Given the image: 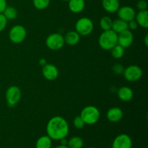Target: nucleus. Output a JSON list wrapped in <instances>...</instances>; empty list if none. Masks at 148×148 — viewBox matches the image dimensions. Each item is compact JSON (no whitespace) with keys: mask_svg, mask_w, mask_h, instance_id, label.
<instances>
[{"mask_svg":"<svg viewBox=\"0 0 148 148\" xmlns=\"http://www.w3.org/2000/svg\"><path fill=\"white\" fill-rule=\"evenodd\" d=\"M124 66H123L122 64H116L113 66L112 69L114 71V72L116 75H123L124 73Z\"/></svg>","mask_w":148,"mask_h":148,"instance_id":"bb28decb","label":"nucleus"},{"mask_svg":"<svg viewBox=\"0 0 148 148\" xmlns=\"http://www.w3.org/2000/svg\"><path fill=\"white\" fill-rule=\"evenodd\" d=\"M134 20L137 23L139 26L144 28H147L148 27V11L147 10H143V11H139L136 13V16Z\"/></svg>","mask_w":148,"mask_h":148,"instance_id":"f3484780","label":"nucleus"},{"mask_svg":"<svg viewBox=\"0 0 148 148\" xmlns=\"http://www.w3.org/2000/svg\"><path fill=\"white\" fill-rule=\"evenodd\" d=\"M3 14L4 15V17L7 18V20H14L17 17V11L14 7H12V6H9V7H6V9L4 10V11L3 12Z\"/></svg>","mask_w":148,"mask_h":148,"instance_id":"5701e85b","label":"nucleus"},{"mask_svg":"<svg viewBox=\"0 0 148 148\" xmlns=\"http://www.w3.org/2000/svg\"><path fill=\"white\" fill-rule=\"evenodd\" d=\"M83 140L79 137H72L68 140L67 146L69 148H82L83 147Z\"/></svg>","mask_w":148,"mask_h":148,"instance_id":"412c9836","label":"nucleus"},{"mask_svg":"<svg viewBox=\"0 0 148 148\" xmlns=\"http://www.w3.org/2000/svg\"><path fill=\"white\" fill-rule=\"evenodd\" d=\"M68 7L72 12L77 14L82 12L85 7V0H69L68 1Z\"/></svg>","mask_w":148,"mask_h":148,"instance_id":"dca6fc26","label":"nucleus"},{"mask_svg":"<svg viewBox=\"0 0 148 148\" xmlns=\"http://www.w3.org/2000/svg\"><path fill=\"white\" fill-rule=\"evenodd\" d=\"M85 1H86V0H85Z\"/></svg>","mask_w":148,"mask_h":148,"instance_id":"4c0bfd02","label":"nucleus"},{"mask_svg":"<svg viewBox=\"0 0 148 148\" xmlns=\"http://www.w3.org/2000/svg\"><path fill=\"white\" fill-rule=\"evenodd\" d=\"M127 23H128V29L130 30H135L139 27L138 24H137V23L136 22V20L134 19L131 20V21L128 22Z\"/></svg>","mask_w":148,"mask_h":148,"instance_id":"c756f323","label":"nucleus"},{"mask_svg":"<svg viewBox=\"0 0 148 148\" xmlns=\"http://www.w3.org/2000/svg\"><path fill=\"white\" fill-rule=\"evenodd\" d=\"M7 24V20L3 13H0V32L4 30Z\"/></svg>","mask_w":148,"mask_h":148,"instance_id":"c85d7f7f","label":"nucleus"},{"mask_svg":"<svg viewBox=\"0 0 148 148\" xmlns=\"http://www.w3.org/2000/svg\"><path fill=\"white\" fill-rule=\"evenodd\" d=\"M59 141H60V143H61V145H67L68 140H66V137H65V138L62 139V140H60Z\"/></svg>","mask_w":148,"mask_h":148,"instance_id":"473e14b6","label":"nucleus"},{"mask_svg":"<svg viewBox=\"0 0 148 148\" xmlns=\"http://www.w3.org/2000/svg\"><path fill=\"white\" fill-rule=\"evenodd\" d=\"M64 38L65 43L70 46H73L79 43V40H80V36L76 31L72 30V31L68 32L65 35Z\"/></svg>","mask_w":148,"mask_h":148,"instance_id":"a211bd4d","label":"nucleus"},{"mask_svg":"<svg viewBox=\"0 0 148 148\" xmlns=\"http://www.w3.org/2000/svg\"><path fill=\"white\" fill-rule=\"evenodd\" d=\"M146 148H147V147H146Z\"/></svg>","mask_w":148,"mask_h":148,"instance_id":"58836bf2","label":"nucleus"},{"mask_svg":"<svg viewBox=\"0 0 148 148\" xmlns=\"http://www.w3.org/2000/svg\"><path fill=\"white\" fill-rule=\"evenodd\" d=\"M52 140L48 135L39 137L36 143V148H51Z\"/></svg>","mask_w":148,"mask_h":148,"instance_id":"aec40b11","label":"nucleus"},{"mask_svg":"<svg viewBox=\"0 0 148 148\" xmlns=\"http://www.w3.org/2000/svg\"><path fill=\"white\" fill-rule=\"evenodd\" d=\"M113 20L108 16H104L100 20V27L103 30H111L112 27Z\"/></svg>","mask_w":148,"mask_h":148,"instance_id":"b1692460","label":"nucleus"},{"mask_svg":"<svg viewBox=\"0 0 148 148\" xmlns=\"http://www.w3.org/2000/svg\"><path fill=\"white\" fill-rule=\"evenodd\" d=\"M62 1H69V0H62Z\"/></svg>","mask_w":148,"mask_h":148,"instance_id":"c9c22d12","label":"nucleus"},{"mask_svg":"<svg viewBox=\"0 0 148 148\" xmlns=\"http://www.w3.org/2000/svg\"><path fill=\"white\" fill-rule=\"evenodd\" d=\"M119 18L125 22H130L134 20L136 16V11L133 7L130 6H123L120 7L116 12Z\"/></svg>","mask_w":148,"mask_h":148,"instance_id":"9d476101","label":"nucleus"},{"mask_svg":"<svg viewBox=\"0 0 148 148\" xmlns=\"http://www.w3.org/2000/svg\"><path fill=\"white\" fill-rule=\"evenodd\" d=\"M79 116L85 124L93 125L99 121L101 114L97 107L94 106H88L82 108Z\"/></svg>","mask_w":148,"mask_h":148,"instance_id":"7ed1b4c3","label":"nucleus"},{"mask_svg":"<svg viewBox=\"0 0 148 148\" xmlns=\"http://www.w3.org/2000/svg\"><path fill=\"white\" fill-rule=\"evenodd\" d=\"M144 43H145V45L146 46H148V36H147V35H146L145 37Z\"/></svg>","mask_w":148,"mask_h":148,"instance_id":"72a5a7b5","label":"nucleus"},{"mask_svg":"<svg viewBox=\"0 0 148 148\" xmlns=\"http://www.w3.org/2000/svg\"><path fill=\"white\" fill-rule=\"evenodd\" d=\"M143 70L137 65H130L124 69V78L129 82H136L138 81L143 77Z\"/></svg>","mask_w":148,"mask_h":148,"instance_id":"6e6552de","label":"nucleus"},{"mask_svg":"<svg viewBox=\"0 0 148 148\" xmlns=\"http://www.w3.org/2000/svg\"><path fill=\"white\" fill-rule=\"evenodd\" d=\"M127 29H128V23H127V22L124 21V20H121L119 18L113 21L111 30L116 32L117 34L124 31V30H127Z\"/></svg>","mask_w":148,"mask_h":148,"instance_id":"6ab92c4d","label":"nucleus"},{"mask_svg":"<svg viewBox=\"0 0 148 148\" xmlns=\"http://www.w3.org/2000/svg\"><path fill=\"white\" fill-rule=\"evenodd\" d=\"M47 64V62H46V59H44V58H41V59L39 60V64L40 65V66H43L45 64Z\"/></svg>","mask_w":148,"mask_h":148,"instance_id":"2f4dec72","label":"nucleus"},{"mask_svg":"<svg viewBox=\"0 0 148 148\" xmlns=\"http://www.w3.org/2000/svg\"><path fill=\"white\" fill-rule=\"evenodd\" d=\"M42 67L43 76L47 80L53 81L59 76V70L55 65L52 64H46Z\"/></svg>","mask_w":148,"mask_h":148,"instance_id":"f8f14e48","label":"nucleus"},{"mask_svg":"<svg viewBox=\"0 0 148 148\" xmlns=\"http://www.w3.org/2000/svg\"><path fill=\"white\" fill-rule=\"evenodd\" d=\"M7 7V1L6 0H0V13H3V12L4 11Z\"/></svg>","mask_w":148,"mask_h":148,"instance_id":"7c9ffc66","label":"nucleus"},{"mask_svg":"<svg viewBox=\"0 0 148 148\" xmlns=\"http://www.w3.org/2000/svg\"><path fill=\"white\" fill-rule=\"evenodd\" d=\"M117 95L121 101L128 102L132 99L133 96H134V92H133L132 90L129 87L123 86L117 90Z\"/></svg>","mask_w":148,"mask_h":148,"instance_id":"4468645a","label":"nucleus"},{"mask_svg":"<svg viewBox=\"0 0 148 148\" xmlns=\"http://www.w3.org/2000/svg\"><path fill=\"white\" fill-rule=\"evenodd\" d=\"M110 51H111V56L114 59H119L121 58H122L124 55V48H123L122 46H121L119 44L116 45Z\"/></svg>","mask_w":148,"mask_h":148,"instance_id":"4be33fe9","label":"nucleus"},{"mask_svg":"<svg viewBox=\"0 0 148 148\" xmlns=\"http://www.w3.org/2000/svg\"><path fill=\"white\" fill-rule=\"evenodd\" d=\"M112 148H132V140L128 134H121L114 140Z\"/></svg>","mask_w":148,"mask_h":148,"instance_id":"1a4fd4ad","label":"nucleus"},{"mask_svg":"<svg viewBox=\"0 0 148 148\" xmlns=\"http://www.w3.org/2000/svg\"><path fill=\"white\" fill-rule=\"evenodd\" d=\"M88 148H95V147H88Z\"/></svg>","mask_w":148,"mask_h":148,"instance_id":"e433bc0d","label":"nucleus"},{"mask_svg":"<svg viewBox=\"0 0 148 148\" xmlns=\"http://www.w3.org/2000/svg\"><path fill=\"white\" fill-rule=\"evenodd\" d=\"M27 36L26 29L20 25H14L10 29L9 33V38L14 43H20L23 42Z\"/></svg>","mask_w":148,"mask_h":148,"instance_id":"0eeeda50","label":"nucleus"},{"mask_svg":"<svg viewBox=\"0 0 148 148\" xmlns=\"http://www.w3.org/2000/svg\"><path fill=\"white\" fill-rule=\"evenodd\" d=\"M102 7L107 12H116L120 7L119 0H102Z\"/></svg>","mask_w":148,"mask_h":148,"instance_id":"2eb2a0df","label":"nucleus"},{"mask_svg":"<svg viewBox=\"0 0 148 148\" xmlns=\"http://www.w3.org/2000/svg\"><path fill=\"white\" fill-rule=\"evenodd\" d=\"M46 46L51 50H60L65 44L64 36L60 33H52L46 38Z\"/></svg>","mask_w":148,"mask_h":148,"instance_id":"39448f33","label":"nucleus"},{"mask_svg":"<svg viewBox=\"0 0 148 148\" xmlns=\"http://www.w3.org/2000/svg\"><path fill=\"white\" fill-rule=\"evenodd\" d=\"M137 9L139 11H143V10H147V2L145 0H140L137 3Z\"/></svg>","mask_w":148,"mask_h":148,"instance_id":"cd10ccee","label":"nucleus"},{"mask_svg":"<svg viewBox=\"0 0 148 148\" xmlns=\"http://www.w3.org/2000/svg\"><path fill=\"white\" fill-rule=\"evenodd\" d=\"M6 101L9 107H13L19 103L21 99L22 93L20 88L12 85L6 91Z\"/></svg>","mask_w":148,"mask_h":148,"instance_id":"423d86ee","label":"nucleus"},{"mask_svg":"<svg viewBox=\"0 0 148 148\" xmlns=\"http://www.w3.org/2000/svg\"><path fill=\"white\" fill-rule=\"evenodd\" d=\"M69 127L67 121L60 116H53L46 125L47 135L52 140H60L69 134Z\"/></svg>","mask_w":148,"mask_h":148,"instance_id":"f257e3e1","label":"nucleus"},{"mask_svg":"<svg viewBox=\"0 0 148 148\" xmlns=\"http://www.w3.org/2000/svg\"><path fill=\"white\" fill-rule=\"evenodd\" d=\"M98 44L105 51H110L118 44V34L113 30H104L99 36Z\"/></svg>","mask_w":148,"mask_h":148,"instance_id":"f03ea898","label":"nucleus"},{"mask_svg":"<svg viewBox=\"0 0 148 148\" xmlns=\"http://www.w3.org/2000/svg\"><path fill=\"white\" fill-rule=\"evenodd\" d=\"M73 124L74 126L76 129L77 130H81V129L84 128L85 124L83 121V120L82 119V118L80 117V116H77L73 120Z\"/></svg>","mask_w":148,"mask_h":148,"instance_id":"a878e982","label":"nucleus"},{"mask_svg":"<svg viewBox=\"0 0 148 148\" xmlns=\"http://www.w3.org/2000/svg\"><path fill=\"white\" fill-rule=\"evenodd\" d=\"M134 36L132 33V30L129 29L118 33V44L124 49L130 47L132 44Z\"/></svg>","mask_w":148,"mask_h":148,"instance_id":"9b49d317","label":"nucleus"},{"mask_svg":"<svg viewBox=\"0 0 148 148\" xmlns=\"http://www.w3.org/2000/svg\"><path fill=\"white\" fill-rule=\"evenodd\" d=\"M106 117L111 122H119L123 118V111L119 107H112L107 111Z\"/></svg>","mask_w":148,"mask_h":148,"instance_id":"ddd939ff","label":"nucleus"},{"mask_svg":"<svg viewBox=\"0 0 148 148\" xmlns=\"http://www.w3.org/2000/svg\"><path fill=\"white\" fill-rule=\"evenodd\" d=\"M55 148H69V147L67 145H60L56 146Z\"/></svg>","mask_w":148,"mask_h":148,"instance_id":"f704fd0d","label":"nucleus"},{"mask_svg":"<svg viewBox=\"0 0 148 148\" xmlns=\"http://www.w3.org/2000/svg\"><path fill=\"white\" fill-rule=\"evenodd\" d=\"M94 28V25L92 20L88 17H81L75 24V31L82 36H89L92 32Z\"/></svg>","mask_w":148,"mask_h":148,"instance_id":"20e7f679","label":"nucleus"},{"mask_svg":"<svg viewBox=\"0 0 148 148\" xmlns=\"http://www.w3.org/2000/svg\"><path fill=\"white\" fill-rule=\"evenodd\" d=\"M50 1L51 0H33V4L36 9L43 10L49 7Z\"/></svg>","mask_w":148,"mask_h":148,"instance_id":"393cba45","label":"nucleus"}]
</instances>
